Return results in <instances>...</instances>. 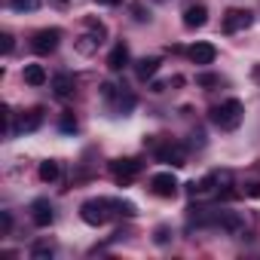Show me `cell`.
Returning <instances> with one entry per match:
<instances>
[{
  "mask_svg": "<svg viewBox=\"0 0 260 260\" xmlns=\"http://www.w3.org/2000/svg\"><path fill=\"white\" fill-rule=\"evenodd\" d=\"M119 202L122 199H86L80 205V217L89 226H104L113 214H119Z\"/></svg>",
  "mask_w": 260,
  "mask_h": 260,
  "instance_id": "obj_1",
  "label": "cell"
},
{
  "mask_svg": "<svg viewBox=\"0 0 260 260\" xmlns=\"http://www.w3.org/2000/svg\"><path fill=\"white\" fill-rule=\"evenodd\" d=\"M242 119H245V107H242L239 98H226L217 107H211V122L220 128V132H236L242 125Z\"/></svg>",
  "mask_w": 260,
  "mask_h": 260,
  "instance_id": "obj_2",
  "label": "cell"
},
{
  "mask_svg": "<svg viewBox=\"0 0 260 260\" xmlns=\"http://www.w3.org/2000/svg\"><path fill=\"white\" fill-rule=\"evenodd\" d=\"M150 147H153V156H156L159 162H166V166H175V169L187 166V150H184L181 144H175V141H166V144H156V141H150Z\"/></svg>",
  "mask_w": 260,
  "mask_h": 260,
  "instance_id": "obj_3",
  "label": "cell"
},
{
  "mask_svg": "<svg viewBox=\"0 0 260 260\" xmlns=\"http://www.w3.org/2000/svg\"><path fill=\"white\" fill-rule=\"evenodd\" d=\"M58 40H61V31L58 28H43V31H37L31 37V49L37 55H52L58 49Z\"/></svg>",
  "mask_w": 260,
  "mask_h": 260,
  "instance_id": "obj_4",
  "label": "cell"
},
{
  "mask_svg": "<svg viewBox=\"0 0 260 260\" xmlns=\"http://www.w3.org/2000/svg\"><path fill=\"white\" fill-rule=\"evenodd\" d=\"M178 178L172 175V172H159V175H153L150 178V193L153 196H159V199H175L178 196Z\"/></svg>",
  "mask_w": 260,
  "mask_h": 260,
  "instance_id": "obj_5",
  "label": "cell"
},
{
  "mask_svg": "<svg viewBox=\"0 0 260 260\" xmlns=\"http://www.w3.org/2000/svg\"><path fill=\"white\" fill-rule=\"evenodd\" d=\"M254 22V16H251V10H226L223 13V22H220V28H223V34H239V31H245L248 25Z\"/></svg>",
  "mask_w": 260,
  "mask_h": 260,
  "instance_id": "obj_6",
  "label": "cell"
},
{
  "mask_svg": "<svg viewBox=\"0 0 260 260\" xmlns=\"http://www.w3.org/2000/svg\"><path fill=\"white\" fill-rule=\"evenodd\" d=\"M141 169H144V162H138V159H116V162H110V172H113V178H116L119 187H128V184H132V178Z\"/></svg>",
  "mask_w": 260,
  "mask_h": 260,
  "instance_id": "obj_7",
  "label": "cell"
},
{
  "mask_svg": "<svg viewBox=\"0 0 260 260\" xmlns=\"http://www.w3.org/2000/svg\"><path fill=\"white\" fill-rule=\"evenodd\" d=\"M31 220L37 226H49L55 220V211H52V202L49 199H34L31 202Z\"/></svg>",
  "mask_w": 260,
  "mask_h": 260,
  "instance_id": "obj_8",
  "label": "cell"
},
{
  "mask_svg": "<svg viewBox=\"0 0 260 260\" xmlns=\"http://www.w3.org/2000/svg\"><path fill=\"white\" fill-rule=\"evenodd\" d=\"M205 22H208V10H205V4H190V7L184 10V28L196 31V28H205Z\"/></svg>",
  "mask_w": 260,
  "mask_h": 260,
  "instance_id": "obj_9",
  "label": "cell"
},
{
  "mask_svg": "<svg viewBox=\"0 0 260 260\" xmlns=\"http://www.w3.org/2000/svg\"><path fill=\"white\" fill-rule=\"evenodd\" d=\"M190 61L193 64H211L214 58H217V49L211 46V43H196V46H190Z\"/></svg>",
  "mask_w": 260,
  "mask_h": 260,
  "instance_id": "obj_10",
  "label": "cell"
},
{
  "mask_svg": "<svg viewBox=\"0 0 260 260\" xmlns=\"http://www.w3.org/2000/svg\"><path fill=\"white\" fill-rule=\"evenodd\" d=\"M52 92H55L58 98H71V95L77 92V80H74L71 74H55V77H52Z\"/></svg>",
  "mask_w": 260,
  "mask_h": 260,
  "instance_id": "obj_11",
  "label": "cell"
},
{
  "mask_svg": "<svg viewBox=\"0 0 260 260\" xmlns=\"http://www.w3.org/2000/svg\"><path fill=\"white\" fill-rule=\"evenodd\" d=\"M217 230H223V233H230V236H239V233H245V220H242L236 211H220Z\"/></svg>",
  "mask_w": 260,
  "mask_h": 260,
  "instance_id": "obj_12",
  "label": "cell"
},
{
  "mask_svg": "<svg viewBox=\"0 0 260 260\" xmlns=\"http://www.w3.org/2000/svg\"><path fill=\"white\" fill-rule=\"evenodd\" d=\"M40 122H43V107H34V110H28V113L19 116L16 132H34V128H40Z\"/></svg>",
  "mask_w": 260,
  "mask_h": 260,
  "instance_id": "obj_13",
  "label": "cell"
},
{
  "mask_svg": "<svg viewBox=\"0 0 260 260\" xmlns=\"http://www.w3.org/2000/svg\"><path fill=\"white\" fill-rule=\"evenodd\" d=\"M125 64H128V46H125V43H116V46L110 49V55H107V68H110L113 74H119Z\"/></svg>",
  "mask_w": 260,
  "mask_h": 260,
  "instance_id": "obj_14",
  "label": "cell"
},
{
  "mask_svg": "<svg viewBox=\"0 0 260 260\" xmlns=\"http://www.w3.org/2000/svg\"><path fill=\"white\" fill-rule=\"evenodd\" d=\"M217 187V175L211 172V175H205V178H199V181H193V184H187V193L196 199V196H208L211 190Z\"/></svg>",
  "mask_w": 260,
  "mask_h": 260,
  "instance_id": "obj_15",
  "label": "cell"
},
{
  "mask_svg": "<svg viewBox=\"0 0 260 260\" xmlns=\"http://www.w3.org/2000/svg\"><path fill=\"white\" fill-rule=\"evenodd\" d=\"M159 64H162V61H159V58H153V55H150V58H141V61L135 64L138 80H153V77H156V71H159Z\"/></svg>",
  "mask_w": 260,
  "mask_h": 260,
  "instance_id": "obj_16",
  "label": "cell"
},
{
  "mask_svg": "<svg viewBox=\"0 0 260 260\" xmlns=\"http://www.w3.org/2000/svg\"><path fill=\"white\" fill-rule=\"evenodd\" d=\"M25 83H28V86H43V83H46L43 64H25Z\"/></svg>",
  "mask_w": 260,
  "mask_h": 260,
  "instance_id": "obj_17",
  "label": "cell"
},
{
  "mask_svg": "<svg viewBox=\"0 0 260 260\" xmlns=\"http://www.w3.org/2000/svg\"><path fill=\"white\" fill-rule=\"evenodd\" d=\"M58 175H61V166H58L55 159H46V162H40V181L52 184V181H58Z\"/></svg>",
  "mask_w": 260,
  "mask_h": 260,
  "instance_id": "obj_18",
  "label": "cell"
},
{
  "mask_svg": "<svg viewBox=\"0 0 260 260\" xmlns=\"http://www.w3.org/2000/svg\"><path fill=\"white\" fill-rule=\"evenodd\" d=\"M98 43H101V37H95V34H92V37H80V40L74 43V49H77L80 55H92V52L98 49Z\"/></svg>",
  "mask_w": 260,
  "mask_h": 260,
  "instance_id": "obj_19",
  "label": "cell"
},
{
  "mask_svg": "<svg viewBox=\"0 0 260 260\" xmlns=\"http://www.w3.org/2000/svg\"><path fill=\"white\" fill-rule=\"evenodd\" d=\"M52 254H55L52 245H34V248H31V257H34V260H49Z\"/></svg>",
  "mask_w": 260,
  "mask_h": 260,
  "instance_id": "obj_20",
  "label": "cell"
},
{
  "mask_svg": "<svg viewBox=\"0 0 260 260\" xmlns=\"http://www.w3.org/2000/svg\"><path fill=\"white\" fill-rule=\"evenodd\" d=\"M58 125H61V132H77V116H74L71 110H64V113H61V122H58Z\"/></svg>",
  "mask_w": 260,
  "mask_h": 260,
  "instance_id": "obj_21",
  "label": "cell"
},
{
  "mask_svg": "<svg viewBox=\"0 0 260 260\" xmlns=\"http://www.w3.org/2000/svg\"><path fill=\"white\" fill-rule=\"evenodd\" d=\"M37 4H40V0H10V7L16 10V13H31V10H37Z\"/></svg>",
  "mask_w": 260,
  "mask_h": 260,
  "instance_id": "obj_22",
  "label": "cell"
},
{
  "mask_svg": "<svg viewBox=\"0 0 260 260\" xmlns=\"http://www.w3.org/2000/svg\"><path fill=\"white\" fill-rule=\"evenodd\" d=\"M86 28H89L95 37H101V40L107 37V28H104V22H98V19H86Z\"/></svg>",
  "mask_w": 260,
  "mask_h": 260,
  "instance_id": "obj_23",
  "label": "cell"
},
{
  "mask_svg": "<svg viewBox=\"0 0 260 260\" xmlns=\"http://www.w3.org/2000/svg\"><path fill=\"white\" fill-rule=\"evenodd\" d=\"M196 83H199V86H205V89H211V86H217V83H220V77H214V74H199V77H196Z\"/></svg>",
  "mask_w": 260,
  "mask_h": 260,
  "instance_id": "obj_24",
  "label": "cell"
},
{
  "mask_svg": "<svg viewBox=\"0 0 260 260\" xmlns=\"http://www.w3.org/2000/svg\"><path fill=\"white\" fill-rule=\"evenodd\" d=\"M169 239H172V230H169V226H156V233H153V242H156V245H166Z\"/></svg>",
  "mask_w": 260,
  "mask_h": 260,
  "instance_id": "obj_25",
  "label": "cell"
},
{
  "mask_svg": "<svg viewBox=\"0 0 260 260\" xmlns=\"http://www.w3.org/2000/svg\"><path fill=\"white\" fill-rule=\"evenodd\" d=\"M13 230V217H10V211H0V236H7Z\"/></svg>",
  "mask_w": 260,
  "mask_h": 260,
  "instance_id": "obj_26",
  "label": "cell"
},
{
  "mask_svg": "<svg viewBox=\"0 0 260 260\" xmlns=\"http://www.w3.org/2000/svg\"><path fill=\"white\" fill-rule=\"evenodd\" d=\"M245 196H251V199H260V181H251V184H245Z\"/></svg>",
  "mask_w": 260,
  "mask_h": 260,
  "instance_id": "obj_27",
  "label": "cell"
},
{
  "mask_svg": "<svg viewBox=\"0 0 260 260\" xmlns=\"http://www.w3.org/2000/svg\"><path fill=\"white\" fill-rule=\"evenodd\" d=\"M132 13H135V19H138V22H147V19H150V13H144V7H138V4L132 7Z\"/></svg>",
  "mask_w": 260,
  "mask_h": 260,
  "instance_id": "obj_28",
  "label": "cell"
},
{
  "mask_svg": "<svg viewBox=\"0 0 260 260\" xmlns=\"http://www.w3.org/2000/svg\"><path fill=\"white\" fill-rule=\"evenodd\" d=\"M0 40H4V55H10L13 52V34H4Z\"/></svg>",
  "mask_w": 260,
  "mask_h": 260,
  "instance_id": "obj_29",
  "label": "cell"
},
{
  "mask_svg": "<svg viewBox=\"0 0 260 260\" xmlns=\"http://www.w3.org/2000/svg\"><path fill=\"white\" fill-rule=\"evenodd\" d=\"M49 4H52V7H58V10H68L71 0H49Z\"/></svg>",
  "mask_w": 260,
  "mask_h": 260,
  "instance_id": "obj_30",
  "label": "cell"
},
{
  "mask_svg": "<svg viewBox=\"0 0 260 260\" xmlns=\"http://www.w3.org/2000/svg\"><path fill=\"white\" fill-rule=\"evenodd\" d=\"M95 4H104V7H116L119 0H95Z\"/></svg>",
  "mask_w": 260,
  "mask_h": 260,
  "instance_id": "obj_31",
  "label": "cell"
}]
</instances>
